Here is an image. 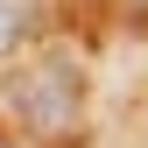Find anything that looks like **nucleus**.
<instances>
[{"label":"nucleus","mask_w":148,"mask_h":148,"mask_svg":"<svg viewBox=\"0 0 148 148\" xmlns=\"http://www.w3.org/2000/svg\"><path fill=\"white\" fill-rule=\"evenodd\" d=\"M14 106H21L42 134H64V127L78 120V64H71V57L28 64L21 78H14Z\"/></svg>","instance_id":"obj_1"},{"label":"nucleus","mask_w":148,"mask_h":148,"mask_svg":"<svg viewBox=\"0 0 148 148\" xmlns=\"http://www.w3.org/2000/svg\"><path fill=\"white\" fill-rule=\"evenodd\" d=\"M14 42H21V7H14V0H0V57H7Z\"/></svg>","instance_id":"obj_2"}]
</instances>
